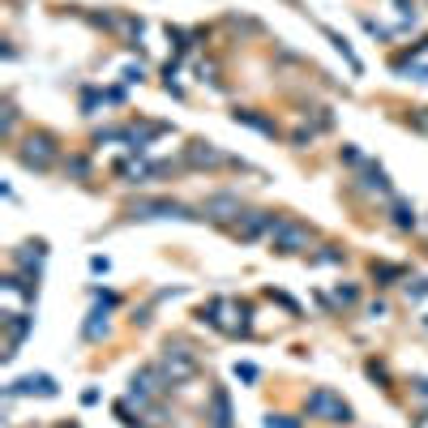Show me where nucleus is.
Segmentation results:
<instances>
[{"label": "nucleus", "instance_id": "5", "mask_svg": "<svg viewBox=\"0 0 428 428\" xmlns=\"http://www.w3.org/2000/svg\"><path fill=\"white\" fill-rule=\"evenodd\" d=\"M17 159H22L26 167H34V171H47L56 159H61V146H56L52 133H30V138L17 146Z\"/></svg>", "mask_w": 428, "mask_h": 428}, {"label": "nucleus", "instance_id": "22", "mask_svg": "<svg viewBox=\"0 0 428 428\" xmlns=\"http://www.w3.org/2000/svg\"><path fill=\"white\" fill-rule=\"evenodd\" d=\"M407 125H411L416 133H424V138H428V107H416L411 116H407Z\"/></svg>", "mask_w": 428, "mask_h": 428}, {"label": "nucleus", "instance_id": "16", "mask_svg": "<svg viewBox=\"0 0 428 428\" xmlns=\"http://www.w3.org/2000/svg\"><path fill=\"white\" fill-rule=\"evenodd\" d=\"M390 219H394L398 231H416V227H420V214L411 210V202H394V206H390Z\"/></svg>", "mask_w": 428, "mask_h": 428}, {"label": "nucleus", "instance_id": "4", "mask_svg": "<svg viewBox=\"0 0 428 428\" xmlns=\"http://www.w3.org/2000/svg\"><path fill=\"white\" fill-rule=\"evenodd\" d=\"M129 219L138 223H150V219H206V214H197L193 206L184 202H171V197H154V202H133Z\"/></svg>", "mask_w": 428, "mask_h": 428}, {"label": "nucleus", "instance_id": "12", "mask_svg": "<svg viewBox=\"0 0 428 428\" xmlns=\"http://www.w3.org/2000/svg\"><path fill=\"white\" fill-rule=\"evenodd\" d=\"M5 325H9V352H5V360H13V356H17V347H22V339L34 330V317H26V313H9Z\"/></svg>", "mask_w": 428, "mask_h": 428}, {"label": "nucleus", "instance_id": "23", "mask_svg": "<svg viewBox=\"0 0 428 428\" xmlns=\"http://www.w3.org/2000/svg\"><path fill=\"white\" fill-rule=\"evenodd\" d=\"M266 428H300V420H296V416H275V411H270V416H266Z\"/></svg>", "mask_w": 428, "mask_h": 428}, {"label": "nucleus", "instance_id": "21", "mask_svg": "<svg viewBox=\"0 0 428 428\" xmlns=\"http://www.w3.org/2000/svg\"><path fill=\"white\" fill-rule=\"evenodd\" d=\"M403 291H407V300H411V304H420V300H428V279H411Z\"/></svg>", "mask_w": 428, "mask_h": 428}, {"label": "nucleus", "instance_id": "13", "mask_svg": "<svg viewBox=\"0 0 428 428\" xmlns=\"http://www.w3.org/2000/svg\"><path fill=\"white\" fill-rule=\"evenodd\" d=\"M210 428H231V398L223 385L210 390Z\"/></svg>", "mask_w": 428, "mask_h": 428}, {"label": "nucleus", "instance_id": "15", "mask_svg": "<svg viewBox=\"0 0 428 428\" xmlns=\"http://www.w3.org/2000/svg\"><path fill=\"white\" fill-rule=\"evenodd\" d=\"M107 330H111L107 308H94V313L86 317V325H82V339H86V343H99V339H107Z\"/></svg>", "mask_w": 428, "mask_h": 428}, {"label": "nucleus", "instance_id": "29", "mask_svg": "<svg viewBox=\"0 0 428 428\" xmlns=\"http://www.w3.org/2000/svg\"><path fill=\"white\" fill-rule=\"evenodd\" d=\"M69 171L73 176H90V163L86 159H69Z\"/></svg>", "mask_w": 428, "mask_h": 428}, {"label": "nucleus", "instance_id": "32", "mask_svg": "<svg viewBox=\"0 0 428 428\" xmlns=\"http://www.w3.org/2000/svg\"><path fill=\"white\" fill-rule=\"evenodd\" d=\"M61 428H77V424H61Z\"/></svg>", "mask_w": 428, "mask_h": 428}, {"label": "nucleus", "instance_id": "18", "mask_svg": "<svg viewBox=\"0 0 428 428\" xmlns=\"http://www.w3.org/2000/svg\"><path fill=\"white\" fill-rule=\"evenodd\" d=\"M360 171H364V189H373V193H390V176H385V167L364 163Z\"/></svg>", "mask_w": 428, "mask_h": 428}, {"label": "nucleus", "instance_id": "17", "mask_svg": "<svg viewBox=\"0 0 428 428\" xmlns=\"http://www.w3.org/2000/svg\"><path fill=\"white\" fill-rule=\"evenodd\" d=\"M47 257V244L43 240H34V244H22V253H17V266L22 270H39V261Z\"/></svg>", "mask_w": 428, "mask_h": 428}, {"label": "nucleus", "instance_id": "24", "mask_svg": "<svg viewBox=\"0 0 428 428\" xmlns=\"http://www.w3.org/2000/svg\"><path fill=\"white\" fill-rule=\"evenodd\" d=\"M334 300H339V304H356V300H360V291H356V287H343V283H339V287H334Z\"/></svg>", "mask_w": 428, "mask_h": 428}, {"label": "nucleus", "instance_id": "26", "mask_svg": "<svg viewBox=\"0 0 428 428\" xmlns=\"http://www.w3.org/2000/svg\"><path fill=\"white\" fill-rule=\"evenodd\" d=\"M317 261H343V248H334V244H321Z\"/></svg>", "mask_w": 428, "mask_h": 428}, {"label": "nucleus", "instance_id": "31", "mask_svg": "<svg viewBox=\"0 0 428 428\" xmlns=\"http://www.w3.org/2000/svg\"><path fill=\"white\" fill-rule=\"evenodd\" d=\"M411 390H416L420 398H428V377H420V381H411Z\"/></svg>", "mask_w": 428, "mask_h": 428}, {"label": "nucleus", "instance_id": "34", "mask_svg": "<svg viewBox=\"0 0 428 428\" xmlns=\"http://www.w3.org/2000/svg\"><path fill=\"white\" fill-rule=\"evenodd\" d=\"M424 231H428V223H424Z\"/></svg>", "mask_w": 428, "mask_h": 428}, {"label": "nucleus", "instance_id": "33", "mask_svg": "<svg viewBox=\"0 0 428 428\" xmlns=\"http://www.w3.org/2000/svg\"><path fill=\"white\" fill-rule=\"evenodd\" d=\"M424 330H428V317H424Z\"/></svg>", "mask_w": 428, "mask_h": 428}, {"label": "nucleus", "instance_id": "27", "mask_svg": "<svg viewBox=\"0 0 428 428\" xmlns=\"http://www.w3.org/2000/svg\"><path fill=\"white\" fill-rule=\"evenodd\" d=\"M236 377H240V381H257V364H248V360L236 364Z\"/></svg>", "mask_w": 428, "mask_h": 428}, {"label": "nucleus", "instance_id": "2", "mask_svg": "<svg viewBox=\"0 0 428 428\" xmlns=\"http://www.w3.org/2000/svg\"><path fill=\"white\" fill-rule=\"evenodd\" d=\"M304 411L313 420H325V424H352V403L343 394H334L330 385H317V390L304 398Z\"/></svg>", "mask_w": 428, "mask_h": 428}, {"label": "nucleus", "instance_id": "19", "mask_svg": "<svg viewBox=\"0 0 428 428\" xmlns=\"http://www.w3.org/2000/svg\"><path fill=\"white\" fill-rule=\"evenodd\" d=\"M325 39H330V43H334V47L343 52V61H347V65H352V73H360V69H364V65H360V56L352 52V43H347V39H343L339 30H330V26H325Z\"/></svg>", "mask_w": 428, "mask_h": 428}, {"label": "nucleus", "instance_id": "28", "mask_svg": "<svg viewBox=\"0 0 428 428\" xmlns=\"http://www.w3.org/2000/svg\"><path fill=\"white\" fill-rule=\"evenodd\" d=\"M142 77H146L142 65H125V82H142Z\"/></svg>", "mask_w": 428, "mask_h": 428}, {"label": "nucleus", "instance_id": "30", "mask_svg": "<svg viewBox=\"0 0 428 428\" xmlns=\"http://www.w3.org/2000/svg\"><path fill=\"white\" fill-rule=\"evenodd\" d=\"M90 270H94V275H107L111 261H107V257H90Z\"/></svg>", "mask_w": 428, "mask_h": 428}, {"label": "nucleus", "instance_id": "1", "mask_svg": "<svg viewBox=\"0 0 428 428\" xmlns=\"http://www.w3.org/2000/svg\"><path fill=\"white\" fill-rule=\"evenodd\" d=\"M197 321H206V325H214V330H223V334H248V308L236 304V300H227V296L210 300L202 313H197Z\"/></svg>", "mask_w": 428, "mask_h": 428}, {"label": "nucleus", "instance_id": "11", "mask_svg": "<svg viewBox=\"0 0 428 428\" xmlns=\"http://www.w3.org/2000/svg\"><path fill=\"white\" fill-rule=\"evenodd\" d=\"M163 385H167V377H163V368H142V373H138V377H133V390H129V394H133V398H138V407H142V403H146L150 394H159V390H163Z\"/></svg>", "mask_w": 428, "mask_h": 428}, {"label": "nucleus", "instance_id": "3", "mask_svg": "<svg viewBox=\"0 0 428 428\" xmlns=\"http://www.w3.org/2000/svg\"><path fill=\"white\" fill-rule=\"evenodd\" d=\"M313 227L308 223H296V219H279L275 231H270V244H275V253H308L313 248Z\"/></svg>", "mask_w": 428, "mask_h": 428}, {"label": "nucleus", "instance_id": "8", "mask_svg": "<svg viewBox=\"0 0 428 428\" xmlns=\"http://www.w3.org/2000/svg\"><path fill=\"white\" fill-rule=\"evenodd\" d=\"M202 214H206V219H214V223H227V227H231V223L244 214V206H240L236 193H214V197H206Z\"/></svg>", "mask_w": 428, "mask_h": 428}, {"label": "nucleus", "instance_id": "9", "mask_svg": "<svg viewBox=\"0 0 428 428\" xmlns=\"http://www.w3.org/2000/svg\"><path fill=\"white\" fill-rule=\"evenodd\" d=\"M184 159H189V167H223V163H231V154H223L214 142H189Z\"/></svg>", "mask_w": 428, "mask_h": 428}, {"label": "nucleus", "instance_id": "14", "mask_svg": "<svg viewBox=\"0 0 428 428\" xmlns=\"http://www.w3.org/2000/svg\"><path fill=\"white\" fill-rule=\"evenodd\" d=\"M231 120H236V125H248V129H257V133H266V138H275V133H279V125H275V120L257 116L253 107H236V111H231Z\"/></svg>", "mask_w": 428, "mask_h": 428}, {"label": "nucleus", "instance_id": "20", "mask_svg": "<svg viewBox=\"0 0 428 428\" xmlns=\"http://www.w3.org/2000/svg\"><path fill=\"white\" fill-rule=\"evenodd\" d=\"M373 279L385 287V283H394V279H407V270L403 266H390V261H373Z\"/></svg>", "mask_w": 428, "mask_h": 428}, {"label": "nucleus", "instance_id": "25", "mask_svg": "<svg viewBox=\"0 0 428 428\" xmlns=\"http://www.w3.org/2000/svg\"><path fill=\"white\" fill-rule=\"evenodd\" d=\"M368 377H373V381H390V368L377 364V360H368Z\"/></svg>", "mask_w": 428, "mask_h": 428}, {"label": "nucleus", "instance_id": "10", "mask_svg": "<svg viewBox=\"0 0 428 428\" xmlns=\"http://www.w3.org/2000/svg\"><path fill=\"white\" fill-rule=\"evenodd\" d=\"M163 377H167V385L171 381H184V377H193V373H197V360H193V356H184V347H176V352H171V347H167V356H163Z\"/></svg>", "mask_w": 428, "mask_h": 428}, {"label": "nucleus", "instance_id": "6", "mask_svg": "<svg viewBox=\"0 0 428 428\" xmlns=\"http://www.w3.org/2000/svg\"><path fill=\"white\" fill-rule=\"evenodd\" d=\"M275 223H279V219H275L270 210H244L240 219L231 223V236H236V240H257L261 231H275Z\"/></svg>", "mask_w": 428, "mask_h": 428}, {"label": "nucleus", "instance_id": "7", "mask_svg": "<svg viewBox=\"0 0 428 428\" xmlns=\"http://www.w3.org/2000/svg\"><path fill=\"white\" fill-rule=\"evenodd\" d=\"M30 394H39V398H56V394H61V385H56V377H47V373H26L22 381L9 385V398H30Z\"/></svg>", "mask_w": 428, "mask_h": 428}]
</instances>
